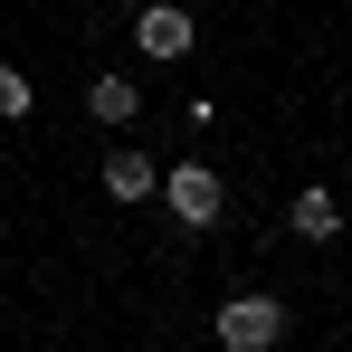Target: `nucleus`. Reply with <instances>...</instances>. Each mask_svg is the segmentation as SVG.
I'll return each instance as SVG.
<instances>
[{
  "mask_svg": "<svg viewBox=\"0 0 352 352\" xmlns=\"http://www.w3.org/2000/svg\"><path fill=\"white\" fill-rule=\"evenodd\" d=\"M105 124H133V76H96V96H86Z\"/></svg>",
  "mask_w": 352,
  "mask_h": 352,
  "instance_id": "nucleus-6",
  "label": "nucleus"
},
{
  "mask_svg": "<svg viewBox=\"0 0 352 352\" xmlns=\"http://www.w3.org/2000/svg\"><path fill=\"white\" fill-rule=\"evenodd\" d=\"M133 48H143V58H181V48H190V19H181V10H143V19H133Z\"/></svg>",
  "mask_w": 352,
  "mask_h": 352,
  "instance_id": "nucleus-3",
  "label": "nucleus"
},
{
  "mask_svg": "<svg viewBox=\"0 0 352 352\" xmlns=\"http://www.w3.org/2000/svg\"><path fill=\"white\" fill-rule=\"evenodd\" d=\"M295 229H305V238H333V229H343L333 190H295Z\"/></svg>",
  "mask_w": 352,
  "mask_h": 352,
  "instance_id": "nucleus-5",
  "label": "nucleus"
},
{
  "mask_svg": "<svg viewBox=\"0 0 352 352\" xmlns=\"http://www.w3.org/2000/svg\"><path fill=\"white\" fill-rule=\"evenodd\" d=\"M10 115H29V76H19V67H0V124Z\"/></svg>",
  "mask_w": 352,
  "mask_h": 352,
  "instance_id": "nucleus-7",
  "label": "nucleus"
},
{
  "mask_svg": "<svg viewBox=\"0 0 352 352\" xmlns=\"http://www.w3.org/2000/svg\"><path fill=\"white\" fill-rule=\"evenodd\" d=\"M162 200H172V210L190 219V229H210V219H219V181L200 172V162H181V172L162 181Z\"/></svg>",
  "mask_w": 352,
  "mask_h": 352,
  "instance_id": "nucleus-2",
  "label": "nucleus"
},
{
  "mask_svg": "<svg viewBox=\"0 0 352 352\" xmlns=\"http://www.w3.org/2000/svg\"><path fill=\"white\" fill-rule=\"evenodd\" d=\"M276 333H286V305H276V295H238L229 314H219V343L229 352H267Z\"/></svg>",
  "mask_w": 352,
  "mask_h": 352,
  "instance_id": "nucleus-1",
  "label": "nucleus"
},
{
  "mask_svg": "<svg viewBox=\"0 0 352 352\" xmlns=\"http://www.w3.org/2000/svg\"><path fill=\"white\" fill-rule=\"evenodd\" d=\"M105 190H115V200H143V190H153V162H143V153H105Z\"/></svg>",
  "mask_w": 352,
  "mask_h": 352,
  "instance_id": "nucleus-4",
  "label": "nucleus"
}]
</instances>
